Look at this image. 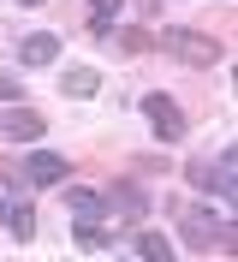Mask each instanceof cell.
Listing matches in <instances>:
<instances>
[{
	"label": "cell",
	"mask_w": 238,
	"mask_h": 262,
	"mask_svg": "<svg viewBox=\"0 0 238 262\" xmlns=\"http://www.w3.org/2000/svg\"><path fill=\"white\" fill-rule=\"evenodd\" d=\"M155 48H161V54H173V60H185V66H197V72H208V66H221V60H226V42H221V36L190 30V24H167Z\"/></svg>",
	"instance_id": "6da1fadb"
},
{
	"label": "cell",
	"mask_w": 238,
	"mask_h": 262,
	"mask_svg": "<svg viewBox=\"0 0 238 262\" xmlns=\"http://www.w3.org/2000/svg\"><path fill=\"white\" fill-rule=\"evenodd\" d=\"M179 238H185L190 250H203V256H208V250H232L238 232H232V221H226V214H214V209H190L185 221H179Z\"/></svg>",
	"instance_id": "7a4b0ae2"
},
{
	"label": "cell",
	"mask_w": 238,
	"mask_h": 262,
	"mask_svg": "<svg viewBox=\"0 0 238 262\" xmlns=\"http://www.w3.org/2000/svg\"><path fill=\"white\" fill-rule=\"evenodd\" d=\"M143 119H149V131H155L161 143H185V137H190L185 107H179L167 90H149V96H143Z\"/></svg>",
	"instance_id": "3957f363"
},
{
	"label": "cell",
	"mask_w": 238,
	"mask_h": 262,
	"mask_svg": "<svg viewBox=\"0 0 238 262\" xmlns=\"http://www.w3.org/2000/svg\"><path fill=\"white\" fill-rule=\"evenodd\" d=\"M232 173H238V149L226 143L214 161H197V167H190V185H197V191H208V196H221V203H232V191H238Z\"/></svg>",
	"instance_id": "277c9868"
},
{
	"label": "cell",
	"mask_w": 238,
	"mask_h": 262,
	"mask_svg": "<svg viewBox=\"0 0 238 262\" xmlns=\"http://www.w3.org/2000/svg\"><path fill=\"white\" fill-rule=\"evenodd\" d=\"M18 179L36 185V191H54V185L72 179V161H66V155H54V149H30V155H24V167H18Z\"/></svg>",
	"instance_id": "5b68a950"
},
{
	"label": "cell",
	"mask_w": 238,
	"mask_h": 262,
	"mask_svg": "<svg viewBox=\"0 0 238 262\" xmlns=\"http://www.w3.org/2000/svg\"><path fill=\"white\" fill-rule=\"evenodd\" d=\"M60 60V36L54 30H36V36H18V66L24 72H42V66Z\"/></svg>",
	"instance_id": "8992f818"
},
{
	"label": "cell",
	"mask_w": 238,
	"mask_h": 262,
	"mask_svg": "<svg viewBox=\"0 0 238 262\" xmlns=\"http://www.w3.org/2000/svg\"><path fill=\"white\" fill-rule=\"evenodd\" d=\"M42 131H48V119L36 107H12V114L0 119V137L6 143H42Z\"/></svg>",
	"instance_id": "52a82bcc"
},
{
	"label": "cell",
	"mask_w": 238,
	"mask_h": 262,
	"mask_svg": "<svg viewBox=\"0 0 238 262\" xmlns=\"http://www.w3.org/2000/svg\"><path fill=\"white\" fill-rule=\"evenodd\" d=\"M0 227L12 232L18 245H30V238H36V209L24 203V196H6V203H0Z\"/></svg>",
	"instance_id": "ba28073f"
},
{
	"label": "cell",
	"mask_w": 238,
	"mask_h": 262,
	"mask_svg": "<svg viewBox=\"0 0 238 262\" xmlns=\"http://www.w3.org/2000/svg\"><path fill=\"white\" fill-rule=\"evenodd\" d=\"M101 209H113V214H125V221H143V214H149V196L137 191V185H107V196H101Z\"/></svg>",
	"instance_id": "9c48e42d"
},
{
	"label": "cell",
	"mask_w": 238,
	"mask_h": 262,
	"mask_svg": "<svg viewBox=\"0 0 238 262\" xmlns=\"http://www.w3.org/2000/svg\"><path fill=\"white\" fill-rule=\"evenodd\" d=\"M66 214H72V221H78V227H101V191H83V185H72V191H66Z\"/></svg>",
	"instance_id": "30bf717a"
},
{
	"label": "cell",
	"mask_w": 238,
	"mask_h": 262,
	"mask_svg": "<svg viewBox=\"0 0 238 262\" xmlns=\"http://www.w3.org/2000/svg\"><path fill=\"white\" fill-rule=\"evenodd\" d=\"M137 262H179V250L161 227H137Z\"/></svg>",
	"instance_id": "8fae6325"
},
{
	"label": "cell",
	"mask_w": 238,
	"mask_h": 262,
	"mask_svg": "<svg viewBox=\"0 0 238 262\" xmlns=\"http://www.w3.org/2000/svg\"><path fill=\"white\" fill-rule=\"evenodd\" d=\"M60 90H66L72 101H90L95 90H101V72H95V66H72V72L60 78Z\"/></svg>",
	"instance_id": "7c38bea8"
},
{
	"label": "cell",
	"mask_w": 238,
	"mask_h": 262,
	"mask_svg": "<svg viewBox=\"0 0 238 262\" xmlns=\"http://www.w3.org/2000/svg\"><path fill=\"white\" fill-rule=\"evenodd\" d=\"M119 6H125V0H90V36H95V42H107V36H113Z\"/></svg>",
	"instance_id": "4fadbf2b"
},
{
	"label": "cell",
	"mask_w": 238,
	"mask_h": 262,
	"mask_svg": "<svg viewBox=\"0 0 238 262\" xmlns=\"http://www.w3.org/2000/svg\"><path fill=\"white\" fill-rule=\"evenodd\" d=\"M107 42H119L125 54H143V48H149V36H143V30H119V36H107Z\"/></svg>",
	"instance_id": "5bb4252c"
},
{
	"label": "cell",
	"mask_w": 238,
	"mask_h": 262,
	"mask_svg": "<svg viewBox=\"0 0 238 262\" xmlns=\"http://www.w3.org/2000/svg\"><path fill=\"white\" fill-rule=\"evenodd\" d=\"M24 96V83H18V72H0V101H18Z\"/></svg>",
	"instance_id": "9a60e30c"
},
{
	"label": "cell",
	"mask_w": 238,
	"mask_h": 262,
	"mask_svg": "<svg viewBox=\"0 0 238 262\" xmlns=\"http://www.w3.org/2000/svg\"><path fill=\"white\" fill-rule=\"evenodd\" d=\"M18 6H42V0H18Z\"/></svg>",
	"instance_id": "2e32d148"
},
{
	"label": "cell",
	"mask_w": 238,
	"mask_h": 262,
	"mask_svg": "<svg viewBox=\"0 0 238 262\" xmlns=\"http://www.w3.org/2000/svg\"><path fill=\"white\" fill-rule=\"evenodd\" d=\"M119 262H125V256H119Z\"/></svg>",
	"instance_id": "e0dca14e"
}]
</instances>
